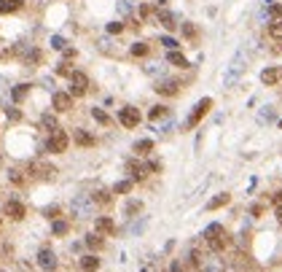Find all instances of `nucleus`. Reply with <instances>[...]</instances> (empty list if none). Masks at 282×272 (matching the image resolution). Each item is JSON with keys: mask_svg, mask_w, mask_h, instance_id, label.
I'll return each instance as SVG.
<instances>
[{"mask_svg": "<svg viewBox=\"0 0 282 272\" xmlns=\"http://www.w3.org/2000/svg\"><path fill=\"white\" fill-rule=\"evenodd\" d=\"M70 213L78 216V218H89L94 213V197H89V194H75L73 202H70Z\"/></svg>", "mask_w": 282, "mask_h": 272, "instance_id": "f257e3e1", "label": "nucleus"}, {"mask_svg": "<svg viewBox=\"0 0 282 272\" xmlns=\"http://www.w3.org/2000/svg\"><path fill=\"white\" fill-rule=\"evenodd\" d=\"M245 59H248V57H245V52H239L234 59H231L229 70H226V75H223V84H226V87H231V84H234L236 78L242 75V70H245Z\"/></svg>", "mask_w": 282, "mask_h": 272, "instance_id": "f03ea898", "label": "nucleus"}, {"mask_svg": "<svg viewBox=\"0 0 282 272\" xmlns=\"http://www.w3.org/2000/svg\"><path fill=\"white\" fill-rule=\"evenodd\" d=\"M89 89V78L86 73H81V70H73V75H70V94L73 97H83Z\"/></svg>", "mask_w": 282, "mask_h": 272, "instance_id": "7ed1b4c3", "label": "nucleus"}, {"mask_svg": "<svg viewBox=\"0 0 282 272\" xmlns=\"http://www.w3.org/2000/svg\"><path fill=\"white\" fill-rule=\"evenodd\" d=\"M67 143H70V138L62 132V129H57V132H51V135H49V140H46V148L51 151V154H65V151H67Z\"/></svg>", "mask_w": 282, "mask_h": 272, "instance_id": "20e7f679", "label": "nucleus"}, {"mask_svg": "<svg viewBox=\"0 0 282 272\" xmlns=\"http://www.w3.org/2000/svg\"><path fill=\"white\" fill-rule=\"evenodd\" d=\"M210 108H213V100H210V97H201L199 103L194 105V110H191V116H188V127H196V124L201 122V116L207 113Z\"/></svg>", "mask_w": 282, "mask_h": 272, "instance_id": "39448f33", "label": "nucleus"}, {"mask_svg": "<svg viewBox=\"0 0 282 272\" xmlns=\"http://www.w3.org/2000/svg\"><path fill=\"white\" fill-rule=\"evenodd\" d=\"M118 122L124 124L127 129H134L140 124V110L137 108H132V105H127V108H121V113H118Z\"/></svg>", "mask_w": 282, "mask_h": 272, "instance_id": "423d86ee", "label": "nucleus"}, {"mask_svg": "<svg viewBox=\"0 0 282 272\" xmlns=\"http://www.w3.org/2000/svg\"><path fill=\"white\" fill-rule=\"evenodd\" d=\"M38 267L43 272H54V267H57V256H54L51 248H40L38 251Z\"/></svg>", "mask_w": 282, "mask_h": 272, "instance_id": "0eeeda50", "label": "nucleus"}, {"mask_svg": "<svg viewBox=\"0 0 282 272\" xmlns=\"http://www.w3.org/2000/svg\"><path fill=\"white\" fill-rule=\"evenodd\" d=\"M30 173L43 178V181H51L54 173H57V167H54V164H46V162H33L30 164Z\"/></svg>", "mask_w": 282, "mask_h": 272, "instance_id": "6e6552de", "label": "nucleus"}, {"mask_svg": "<svg viewBox=\"0 0 282 272\" xmlns=\"http://www.w3.org/2000/svg\"><path fill=\"white\" fill-rule=\"evenodd\" d=\"M282 81V68L280 65H274V68H266L264 73H261V84H266V87H274V84Z\"/></svg>", "mask_w": 282, "mask_h": 272, "instance_id": "1a4fd4ad", "label": "nucleus"}, {"mask_svg": "<svg viewBox=\"0 0 282 272\" xmlns=\"http://www.w3.org/2000/svg\"><path fill=\"white\" fill-rule=\"evenodd\" d=\"M153 89H156L159 94H164V97H172V94H178V92H180V84H178V81H172V78H164V81H159Z\"/></svg>", "mask_w": 282, "mask_h": 272, "instance_id": "9d476101", "label": "nucleus"}, {"mask_svg": "<svg viewBox=\"0 0 282 272\" xmlns=\"http://www.w3.org/2000/svg\"><path fill=\"white\" fill-rule=\"evenodd\" d=\"M54 108H57L59 113L70 110V108H73V94H70V92H54Z\"/></svg>", "mask_w": 282, "mask_h": 272, "instance_id": "9b49d317", "label": "nucleus"}, {"mask_svg": "<svg viewBox=\"0 0 282 272\" xmlns=\"http://www.w3.org/2000/svg\"><path fill=\"white\" fill-rule=\"evenodd\" d=\"M6 216L14 221H22L24 218V205L17 202V199H11V202H6Z\"/></svg>", "mask_w": 282, "mask_h": 272, "instance_id": "f8f14e48", "label": "nucleus"}, {"mask_svg": "<svg viewBox=\"0 0 282 272\" xmlns=\"http://www.w3.org/2000/svg\"><path fill=\"white\" fill-rule=\"evenodd\" d=\"M40 127L46 129L49 135H51V132H57V129H59V124H57V116H51V113H43V116H40Z\"/></svg>", "mask_w": 282, "mask_h": 272, "instance_id": "ddd939ff", "label": "nucleus"}, {"mask_svg": "<svg viewBox=\"0 0 282 272\" xmlns=\"http://www.w3.org/2000/svg\"><path fill=\"white\" fill-rule=\"evenodd\" d=\"M159 22L164 24L167 30H175V27L180 24V22H178V17H175L172 11H159Z\"/></svg>", "mask_w": 282, "mask_h": 272, "instance_id": "4468645a", "label": "nucleus"}, {"mask_svg": "<svg viewBox=\"0 0 282 272\" xmlns=\"http://www.w3.org/2000/svg\"><path fill=\"white\" fill-rule=\"evenodd\" d=\"M129 173H132V181H143L148 175V164H140V162H129Z\"/></svg>", "mask_w": 282, "mask_h": 272, "instance_id": "2eb2a0df", "label": "nucleus"}, {"mask_svg": "<svg viewBox=\"0 0 282 272\" xmlns=\"http://www.w3.org/2000/svg\"><path fill=\"white\" fill-rule=\"evenodd\" d=\"M24 6V0H0V14H14Z\"/></svg>", "mask_w": 282, "mask_h": 272, "instance_id": "dca6fc26", "label": "nucleus"}, {"mask_svg": "<svg viewBox=\"0 0 282 272\" xmlns=\"http://www.w3.org/2000/svg\"><path fill=\"white\" fill-rule=\"evenodd\" d=\"M81 270L83 272H97L100 270V259L97 256H83V259H81Z\"/></svg>", "mask_w": 282, "mask_h": 272, "instance_id": "f3484780", "label": "nucleus"}, {"mask_svg": "<svg viewBox=\"0 0 282 272\" xmlns=\"http://www.w3.org/2000/svg\"><path fill=\"white\" fill-rule=\"evenodd\" d=\"M94 226H97V232H113L116 229V224H113V218H108V216H100L97 221H94Z\"/></svg>", "mask_w": 282, "mask_h": 272, "instance_id": "a211bd4d", "label": "nucleus"}, {"mask_svg": "<svg viewBox=\"0 0 282 272\" xmlns=\"http://www.w3.org/2000/svg\"><path fill=\"white\" fill-rule=\"evenodd\" d=\"M164 116H169L167 105H153V108H150V113H148V119H150V122H159V119H164Z\"/></svg>", "mask_w": 282, "mask_h": 272, "instance_id": "6ab92c4d", "label": "nucleus"}, {"mask_svg": "<svg viewBox=\"0 0 282 272\" xmlns=\"http://www.w3.org/2000/svg\"><path fill=\"white\" fill-rule=\"evenodd\" d=\"M27 92H30V84H17V87H14V92H11L14 103H22V100L27 97Z\"/></svg>", "mask_w": 282, "mask_h": 272, "instance_id": "aec40b11", "label": "nucleus"}, {"mask_svg": "<svg viewBox=\"0 0 282 272\" xmlns=\"http://www.w3.org/2000/svg\"><path fill=\"white\" fill-rule=\"evenodd\" d=\"M167 62L169 65H178V68H188V59H185L180 52H169L167 54Z\"/></svg>", "mask_w": 282, "mask_h": 272, "instance_id": "412c9836", "label": "nucleus"}, {"mask_svg": "<svg viewBox=\"0 0 282 272\" xmlns=\"http://www.w3.org/2000/svg\"><path fill=\"white\" fill-rule=\"evenodd\" d=\"M229 194H218V197H213L207 202V210H218V208H223V205H229Z\"/></svg>", "mask_w": 282, "mask_h": 272, "instance_id": "4be33fe9", "label": "nucleus"}, {"mask_svg": "<svg viewBox=\"0 0 282 272\" xmlns=\"http://www.w3.org/2000/svg\"><path fill=\"white\" fill-rule=\"evenodd\" d=\"M269 35L274 38V41H282V19H274V22H269Z\"/></svg>", "mask_w": 282, "mask_h": 272, "instance_id": "5701e85b", "label": "nucleus"}, {"mask_svg": "<svg viewBox=\"0 0 282 272\" xmlns=\"http://www.w3.org/2000/svg\"><path fill=\"white\" fill-rule=\"evenodd\" d=\"M75 143L78 145H94V138L89 132H83V129H75Z\"/></svg>", "mask_w": 282, "mask_h": 272, "instance_id": "b1692460", "label": "nucleus"}, {"mask_svg": "<svg viewBox=\"0 0 282 272\" xmlns=\"http://www.w3.org/2000/svg\"><path fill=\"white\" fill-rule=\"evenodd\" d=\"M207 243H210V248H213V251H223L226 243H229V240H226V232H223V235H218V237H210Z\"/></svg>", "mask_w": 282, "mask_h": 272, "instance_id": "393cba45", "label": "nucleus"}, {"mask_svg": "<svg viewBox=\"0 0 282 272\" xmlns=\"http://www.w3.org/2000/svg\"><path fill=\"white\" fill-rule=\"evenodd\" d=\"M86 245H89L92 251H100L105 243H102V237H100V235H94V232H92V235H86Z\"/></svg>", "mask_w": 282, "mask_h": 272, "instance_id": "a878e982", "label": "nucleus"}, {"mask_svg": "<svg viewBox=\"0 0 282 272\" xmlns=\"http://www.w3.org/2000/svg\"><path fill=\"white\" fill-rule=\"evenodd\" d=\"M134 151H137V154H148V151H153V140H137V143H134Z\"/></svg>", "mask_w": 282, "mask_h": 272, "instance_id": "bb28decb", "label": "nucleus"}, {"mask_svg": "<svg viewBox=\"0 0 282 272\" xmlns=\"http://www.w3.org/2000/svg\"><path fill=\"white\" fill-rule=\"evenodd\" d=\"M40 59H43V54H40L38 49H30V52L24 54V62H27V65H38Z\"/></svg>", "mask_w": 282, "mask_h": 272, "instance_id": "cd10ccee", "label": "nucleus"}, {"mask_svg": "<svg viewBox=\"0 0 282 272\" xmlns=\"http://www.w3.org/2000/svg\"><path fill=\"white\" fill-rule=\"evenodd\" d=\"M218 235H223V226H220V224H210L207 229H204V240H210V237H218Z\"/></svg>", "mask_w": 282, "mask_h": 272, "instance_id": "c85d7f7f", "label": "nucleus"}, {"mask_svg": "<svg viewBox=\"0 0 282 272\" xmlns=\"http://www.w3.org/2000/svg\"><path fill=\"white\" fill-rule=\"evenodd\" d=\"M271 119H274V108H271V105H266V108L258 113V124H266V122H271Z\"/></svg>", "mask_w": 282, "mask_h": 272, "instance_id": "c756f323", "label": "nucleus"}, {"mask_svg": "<svg viewBox=\"0 0 282 272\" xmlns=\"http://www.w3.org/2000/svg\"><path fill=\"white\" fill-rule=\"evenodd\" d=\"M140 210H143V202H140V199H132V202H127L124 213H127V216H134V213H140Z\"/></svg>", "mask_w": 282, "mask_h": 272, "instance_id": "7c9ffc66", "label": "nucleus"}, {"mask_svg": "<svg viewBox=\"0 0 282 272\" xmlns=\"http://www.w3.org/2000/svg\"><path fill=\"white\" fill-rule=\"evenodd\" d=\"M92 116H94V119H97L100 124H110V116L105 113L102 108H92Z\"/></svg>", "mask_w": 282, "mask_h": 272, "instance_id": "2f4dec72", "label": "nucleus"}, {"mask_svg": "<svg viewBox=\"0 0 282 272\" xmlns=\"http://www.w3.org/2000/svg\"><path fill=\"white\" fill-rule=\"evenodd\" d=\"M132 54L134 57H145V54H148V43H132Z\"/></svg>", "mask_w": 282, "mask_h": 272, "instance_id": "473e14b6", "label": "nucleus"}, {"mask_svg": "<svg viewBox=\"0 0 282 272\" xmlns=\"http://www.w3.org/2000/svg\"><path fill=\"white\" fill-rule=\"evenodd\" d=\"M116 194H127V191H132V178L129 181H121V183H116Z\"/></svg>", "mask_w": 282, "mask_h": 272, "instance_id": "72a5a7b5", "label": "nucleus"}, {"mask_svg": "<svg viewBox=\"0 0 282 272\" xmlns=\"http://www.w3.org/2000/svg\"><path fill=\"white\" fill-rule=\"evenodd\" d=\"M8 181H11V183H24V175L19 173V170H8Z\"/></svg>", "mask_w": 282, "mask_h": 272, "instance_id": "f704fd0d", "label": "nucleus"}, {"mask_svg": "<svg viewBox=\"0 0 282 272\" xmlns=\"http://www.w3.org/2000/svg\"><path fill=\"white\" fill-rule=\"evenodd\" d=\"M161 43H164L169 52H178V41H175V38H169V35H164V38H161Z\"/></svg>", "mask_w": 282, "mask_h": 272, "instance_id": "c9c22d12", "label": "nucleus"}, {"mask_svg": "<svg viewBox=\"0 0 282 272\" xmlns=\"http://www.w3.org/2000/svg\"><path fill=\"white\" fill-rule=\"evenodd\" d=\"M188 264L191 267H199L201 264V254H199V251H191V254H188Z\"/></svg>", "mask_w": 282, "mask_h": 272, "instance_id": "e433bc0d", "label": "nucleus"}, {"mask_svg": "<svg viewBox=\"0 0 282 272\" xmlns=\"http://www.w3.org/2000/svg\"><path fill=\"white\" fill-rule=\"evenodd\" d=\"M54 235H67V224H65V221H54Z\"/></svg>", "mask_w": 282, "mask_h": 272, "instance_id": "4c0bfd02", "label": "nucleus"}, {"mask_svg": "<svg viewBox=\"0 0 282 272\" xmlns=\"http://www.w3.org/2000/svg\"><path fill=\"white\" fill-rule=\"evenodd\" d=\"M51 46L59 49V52H65V49H67V46H65V38H62V35H54V38H51Z\"/></svg>", "mask_w": 282, "mask_h": 272, "instance_id": "58836bf2", "label": "nucleus"}, {"mask_svg": "<svg viewBox=\"0 0 282 272\" xmlns=\"http://www.w3.org/2000/svg\"><path fill=\"white\" fill-rule=\"evenodd\" d=\"M94 202H110V191H97V194H94Z\"/></svg>", "mask_w": 282, "mask_h": 272, "instance_id": "ea45409f", "label": "nucleus"}, {"mask_svg": "<svg viewBox=\"0 0 282 272\" xmlns=\"http://www.w3.org/2000/svg\"><path fill=\"white\" fill-rule=\"evenodd\" d=\"M269 17H271V22H274V19H282V6H271L269 8Z\"/></svg>", "mask_w": 282, "mask_h": 272, "instance_id": "a19ab883", "label": "nucleus"}, {"mask_svg": "<svg viewBox=\"0 0 282 272\" xmlns=\"http://www.w3.org/2000/svg\"><path fill=\"white\" fill-rule=\"evenodd\" d=\"M121 30H124V24H121V22H110L108 24V33H113V35H118Z\"/></svg>", "mask_w": 282, "mask_h": 272, "instance_id": "79ce46f5", "label": "nucleus"}, {"mask_svg": "<svg viewBox=\"0 0 282 272\" xmlns=\"http://www.w3.org/2000/svg\"><path fill=\"white\" fill-rule=\"evenodd\" d=\"M57 73H59V75H67V78H70V75H73V70H70L65 62H59V65H57Z\"/></svg>", "mask_w": 282, "mask_h": 272, "instance_id": "37998d69", "label": "nucleus"}, {"mask_svg": "<svg viewBox=\"0 0 282 272\" xmlns=\"http://www.w3.org/2000/svg\"><path fill=\"white\" fill-rule=\"evenodd\" d=\"M145 73H164V65H145Z\"/></svg>", "mask_w": 282, "mask_h": 272, "instance_id": "c03bdc74", "label": "nucleus"}, {"mask_svg": "<svg viewBox=\"0 0 282 272\" xmlns=\"http://www.w3.org/2000/svg\"><path fill=\"white\" fill-rule=\"evenodd\" d=\"M183 33H185V38H194V35H196V27H194V24H183Z\"/></svg>", "mask_w": 282, "mask_h": 272, "instance_id": "a18cd8bd", "label": "nucleus"}, {"mask_svg": "<svg viewBox=\"0 0 282 272\" xmlns=\"http://www.w3.org/2000/svg\"><path fill=\"white\" fill-rule=\"evenodd\" d=\"M6 113H8V119H11V122H19V116H22L17 108H6Z\"/></svg>", "mask_w": 282, "mask_h": 272, "instance_id": "49530a36", "label": "nucleus"}, {"mask_svg": "<svg viewBox=\"0 0 282 272\" xmlns=\"http://www.w3.org/2000/svg\"><path fill=\"white\" fill-rule=\"evenodd\" d=\"M118 11L121 14H129V11H132V6H129L127 0H118Z\"/></svg>", "mask_w": 282, "mask_h": 272, "instance_id": "de8ad7c7", "label": "nucleus"}, {"mask_svg": "<svg viewBox=\"0 0 282 272\" xmlns=\"http://www.w3.org/2000/svg\"><path fill=\"white\" fill-rule=\"evenodd\" d=\"M57 213H59V208H57V205H51V208H46V210H43V216H49V218H54Z\"/></svg>", "mask_w": 282, "mask_h": 272, "instance_id": "09e8293b", "label": "nucleus"}, {"mask_svg": "<svg viewBox=\"0 0 282 272\" xmlns=\"http://www.w3.org/2000/svg\"><path fill=\"white\" fill-rule=\"evenodd\" d=\"M150 17V6H140V19H148Z\"/></svg>", "mask_w": 282, "mask_h": 272, "instance_id": "8fccbe9b", "label": "nucleus"}, {"mask_svg": "<svg viewBox=\"0 0 282 272\" xmlns=\"http://www.w3.org/2000/svg\"><path fill=\"white\" fill-rule=\"evenodd\" d=\"M169 272H183V264H180V261H172V264H169Z\"/></svg>", "mask_w": 282, "mask_h": 272, "instance_id": "3c124183", "label": "nucleus"}, {"mask_svg": "<svg viewBox=\"0 0 282 272\" xmlns=\"http://www.w3.org/2000/svg\"><path fill=\"white\" fill-rule=\"evenodd\" d=\"M274 202H277V208H282V191H277V194H274Z\"/></svg>", "mask_w": 282, "mask_h": 272, "instance_id": "603ef678", "label": "nucleus"}, {"mask_svg": "<svg viewBox=\"0 0 282 272\" xmlns=\"http://www.w3.org/2000/svg\"><path fill=\"white\" fill-rule=\"evenodd\" d=\"M43 87H46V89H54V78H43Z\"/></svg>", "mask_w": 282, "mask_h": 272, "instance_id": "864d4df0", "label": "nucleus"}, {"mask_svg": "<svg viewBox=\"0 0 282 272\" xmlns=\"http://www.w3.org/2000/svg\"><path fill=\"white\" fill-rule=\"evenodd\" d=\"M274 216H277V221L282 224V208H277V213H274Z\"/></svg>", "mask_w": 282, "mask_h": 272, "instance_id": "5fc2aeb1", "label": "nucleus"}, {"mask_svg": "<svg viewBox=\"0 0 282 272\" xmlns=\"http://www.w3.org/2000/svg\"><path fill=\"white\" fill-rule=\"evenodd\" d=\"M201 272H218V270H215V267H204Z\"/></svg>", "mask_w": 282, "mask_h": 272, "instance_id": "6e6d98bb", "label": "nucleus"}, {"mask_svg": "<svg viewBox=\"0 0 282 272\" xmlns=\"http://www.w3.org/2000/svg\"><path fill=\"white\" fill-rule=\"evenodd\" d=\"M0 272H3V270H0Z\"/></svg>", "mask_w": 282, "mask_h": 272, "instance_id": "4d7b16f0", "label": "nucleus"}]
</instances>
